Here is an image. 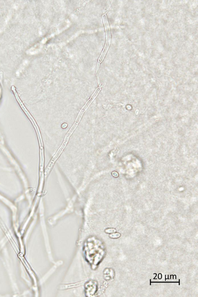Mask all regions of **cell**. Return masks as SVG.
Masks as SVG:
<instances>
[{
    "label": "cell",
    "mask_w": 198,
    "mask_h": 297,
    "mask_svg": "<svg viewBox=\"0 0 198 297\" xmlns=\"http://www.w3.org/2000/svg\"><path fill=\"white\" fill-rule=\"evenodd\" d=\"M103 17L104 26H105V27L106 31L107 40L105 46H104V49H103V51L102 52V54H101L100 57L99 58L98 62L100 63H102L103 60H104V57H105L106 54L108 49H109V46H110V39H111L110 27H109V23H108L107 18V16L106 15H103Z\"/></svg>",
    "instance_id": "obj_1"
}]
</instances>
